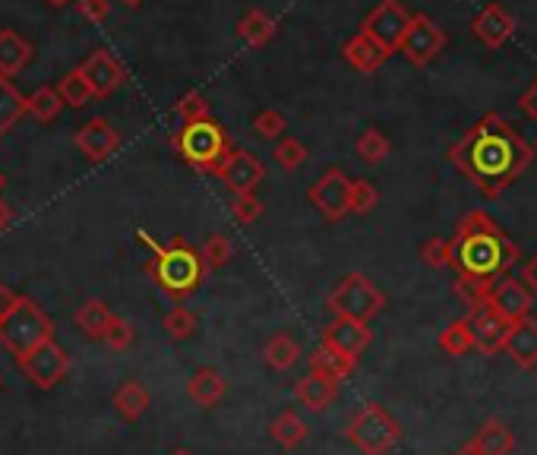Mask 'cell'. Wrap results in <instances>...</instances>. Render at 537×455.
Returning <instances> with one entry per match:
<instances>
[{
    "instance_id": "obj_10",
    "label": "cell",
    "mask_w": 537,
    "mask_h": 455,
    "mask_svg": "<svg viewBox=\"0 0 537 455\" xmlns=\"http://www.w3.org/2000/svg\"><path fill=\"white\" fill-rule=\"evenodd\" d=\"M399 51H402V57H405L411 67H427V64H433L436 57L446 51V32L436 26L430 16L414 13L411 29H408V35H405V42H402Z\"/></svg>"
},
{
    "instance_id": "obj_1",
    "label": "cell",
    "mask_w": 537,
    "mask_h": 455,
    "mask_svg": "<svg viewBox=\"0 0 537 455\" xmlns=\"http://www.w3.org/2000/svg\"><path fill=\"white\" fill-rule=\"evenodd\" d=\"M534 146H528L503 114H484L459 143L449 146V162L459 168L484 196H500L531 168Z\"/></svg>"
},
{
    "instance_id": "obj_30",
    "label": "cell",
    "mask_w": 537,
    "mask_h": 455,
    "mask_svg": "<svg viewBox=\"0 0 537 455\" xmlns=\"http://www.w3.org/2000/svg\"><path fill=\"white\" fill-rule=\"evenodd\" d=\"M76 326L83 329V335H89V339H105V332L114 320V313L108 310L105 301H98V298H89L83 307L76 310Z\"/></svg>"
},
{
    "instance_id": "obj_31",
    "label": "cell",
    "mask_w": 537,
    "mask_h": 455,
    "mask_svg": "<svg viewBox=\"0 0 537 455\" xmlns=\"http://www.w3.org/2000/svg\"><path fill=\"white\" fill-rule=\"evenodd\" d=\"M436 345H440V351L449 354V358H462V354H468V351L474 348V332H471L468 316H465V320L449 323V326L440 332Z\"/></svg>"
},
{
    "instance_id": "obj_15",
    "label": "cell",
    "mask_w": 537,
    "mask_h": 455,
    "mask_svg": "<svg viewBox=\"0 0 537 455\" xmlns=\"http://www.w3.org/2000/svg\"><path fill=\"white\" fill-rule=\"evenodd\" d=\"M73 140L92 165L108 162V158L121 149V133H117V127H111L105 117H92V121H86L76 130Z\"/></svg>"
},
{
    "instance_id": "obj_52",
    "label": "cell",
    "mask_w": 537,
    "mask_h": 455,
    "mask_svg": "<svg viewBox=\"0 0 537 455\" xmlns=\"http://www.w3.org/2000/svg\"><path fill=\"white\" fill-rule=\"evenodd\" d=\"M121 4H124V7H139L143 0H121Z\"/></svg>"
},
{
    "instance_id": "obj_43",
    "label": "cell",
    "mask_w": 537,
    "mask_h": 455,
    "mask_svg": "<svg viewBox=\"0 0 537 455\" xmlns=\"http://www.w3.org/2000/svg\"><path fill=\"white\" fill-rule=\"evenodd\" d=\"M421 260L433 269H452V241H446V237H430L421 247Z\"/></svg>"
},
{
    "instance_id": "obj_56",
    "label": "cell",
    "mask_w": 537,
    "mask_h": 455,
    "mask_svg": "<svg viewBox=\"0 0 537 455\" xmlns=\"http://www.w3.org/2000/svg\"><path fill=\"white\" fill-rule=\"evenodd\" d=\"M534 152H537V140H534Z\"/></svg>"
},
{
    "instance_id": "obj_5",
    "label": "cell",
    "mask_w": 537,
    "mask_h": 455,
    "mask_svg": "<svg viewBox=\"0 0 537 455\" xmlns=\"http://www.w3.org/2000/svg\"><path fill=\"white\" fill-rule=\"evenodd\" d=\"M171 146L177 149V155H181L190 168L209 171V174H215V168L222 165V158L231 152V140H228L225 127L218 121H212V117L184 124L171 136Z\"/></svg>"
},
{
    "instance_id": "obj_39",
    "label": "cell",
    "mask_w": 537,
    "mask_h": 455,
    "mask_svg": "<svg viewBox=\"0 0 537 455\" xmlns=\"http://www.w3.org/2000/svg\"><path fill=\"white\" fill-rule=\"evenodd\" d=\"M174 114L181 117L184 124H193V121H206V117H212L209 114V102H206V95L203 92H187V95H181V102L174 105Z\"/></svg>"
},
{
    "instance_id": "obj_8",
    "label": "cell",
    "mask_w": 537,
    "mask_h": 455,
    "mask_svg": "<svg viewBox=\"0 0 537 455\" xmlns=\"http://www.w3.org/2000/svg\"><path fill=\"white\" fill-rule=\"evenodd\" d=\"M411 19H414V13H408L399 0H383V4H376L367 13L361 32L370 38V42L380 45L386 54H392V51L402 48L405 35L411 29Z\"/></svg>"
},
{
    "instance_id": "obj_37",
    "label": "cell",
    "mask_w": 537,
    "mask_h": 455,
    "mask_svg": "<svg viewBox=\"0 0 537 455\" xmlns=\"http://www.w3.org/2000/svg\"><path fill=\"white\" fill-rule=\"evenodd\" d=\"M272 158L282 171H297L307 162V146L301 140H294V136H282V140L272 146Z\"/></svg>"
},
{
    "instance_id": "obj_16",
    "label": "cell",
    "mask_w": 537,
    "mask_h": 455,
    "mask_svg": "<svg viewBox=\"0 0 537 455\" xmlns=\"http://www.w3.org/2000/svg\"><path fill=\"white\" fill-rule=\"evenodd\" d=\"M79 70H83V76L89 79V86L95 92V98H105L111 95L114 89H121L124 86V79H127V70L124 64L117 61V57L111 51H92L83 64H79Z\"/></svg>"
},
{
    "instance_id": "obj_29",
    "label": "cell",
    "mask_w": 537,
    "mask_h": 455,
    "mask_svg": "<svg viewBox=\"0 0 537 455\" xmlns=\"http://www.w3.org/2000/svg\"><path fill=\"white\" fill-rule=\"evenodd\" d=\"M269 437L282 446V449H297L307 437H310V427L297 411H282L278 418L269 424Z\"/></svg>"
},
{
    "instance_id": "obj_46",
    "label": "cell",
    "mask_w": 537,
    "mask_h": 455,
    "mask_svg": "<svg viewBox=\"0 0 537 455\" xmlns=\"http://www.w3.org/2000/svg\"><path fill=\"white\" fill-rule=\"evenodd\" d=\"M519 108H522V114L528 117V121L537 124V79L519 95Z\"/></svg>"
},
{
    "instance_id": "obj_25",
    "label": "cell",
    "mask_w": 537,
    "mask_h": 455,
    "mask_svg": "<svg viewBox=\"0 0 537 455\" xmlns=\"http://www.w3.org/2000/svg\"><path fill=\"white\" fill-rule=\"evenodd\" d=\"M263 358L275 373H285V370L297 367V361L304 358V348L291 332H275L263 348Z\"/></svg>"
},
{
    "instance_id": "obj_27",
    "label": "cell",
    "mask_w": 537,
    "mask_h": 455,
    "mask_svg": "<svg viewBox=\"0 0 537 455\" xmlns=\"http://www.w3.org/2000/svg\"><path fill=\"white\" fill-rule=\"evenodd\" d=\"M278 32V23L266 10H247L244 19L237 23V38L250 48H266Z\"/></svg>"
},
{
    "instance_id": "obj_36",
    "label": "cell",
    "mask_w": 537,
    "mask_h": 455,
    "mask_svg": "<svg viewBox=\"0 0 537 455\" xmlns=\"http://www.w3.org/2000/svg\"><path fill=\"white\" fill-rule=\"evenodd\" d=\"M357 155L364 158L367 165H380L383 158L389 155V140H386V133L383 130H376V127H367L361 136H357V143H354Z\"/></svg>"
},
{
    "instance_id": "obj_50",
    "label": "cell",
    "mask_w": 537,
    "mask_h": 455,
    "mask_svg": "<svg viewBox=\"0 0 537 455\" xmlns=\"http://www.w3.org/2000/svg\"><path fill=\"white\" fill-rule=\"evenodd\" d=\"M455 455H484V452H481V449H477V446L468 440L465 446H459V449H455Z\"/></svg>"
},
{
    "instance_id": "obj_13",
    "label": "cell",
    "mask_w": 537,
    "mask_h": 455,
    "mask_svg": "<svg viewBox=\"0 0 537 455\" xmlns=\"http://www.w3.org/2000/svg\"><path fill=\"white\" fill-rule=\"evenodd\" d=\"M370 342H373V332H370L367 323L348 320V316H332V323L323 329V342L320 345L332 348L335 354H342V358L357 364V358H361V354L370 348Z\"/></svg>"
},
{
    "instance_id": "obj_53",
    "label": "cell",
    "mask_w": 537,
    "mask_h": 455,
    "mask_svg": "<svg viewBox=\"0 0 537 455\" xmlns=\"http://www.w3.org/2000/svg\"><path fill=\"white\" fill-rule=\"evenodd\" d=\"M51 7H64V4H70V0H48Z\"/></svg>"
},
{
    "instance_id": "obj_33",
    "label": "cell",
    "mask_w": 537,
    "mask_h": 455,
    "mask_svg": "<svg viewBox=\"0 0 537 455\" xmlns=\"http://www.w3.org/2000/svg\"><path fill=\"white\" fill-rule=\"evenodd\" d=\"M165 332H168V339L171 342H187L196 335V329H200V320H196V313L184 304H177L165 313V320H162Z\"/></svg>"
},
{
    "instance_id": "obj_17",
    "label": "cell",
    "mask_w": 537,
    "mask_h": 455,
    "mask_svg": "<svg viewBox=\"0 0 537 455\" xmlns=\"http://www.w3.org/2000/svg\"><path fill=\"white\" fill-rule=\"evenodd\" d=\"M487 304L496 313H503L509 323H519V320H525V316H531L534 294L525 288L522 279H509V275H506V279H500V282L493 285Z\"/></svg>"
},
{
    "instance_id": "obj_42",
    "label": "cell",
    "mask_w": 537,
    "mask_h": 455,
    "mask_svg": "<svg viewBox=\"0 0 537 455\" xmlns=\"http://www.w3.org/2000/svg\"><path fill=\"white\" fill-rule=\"evenodd\" d=\"M253 127H256V133L263 136V140L278 143V140H282L285 127H288V121H285V114H282V111L266 108V111H260V114L253 117Z\"/></svg>"
},
{
    "instance_id": "obj_48",
    "label": "cell",
    "mask_w": 537,
    "mask_h": 455,
    "mask_svg": "<svg viewBox=\"0 0 537 455\" xmlns=\"http://www.w3.org/2000/svg\"><path fill=\"white\" fill-rule=\"evenodd\" d=\"M16 301H19V294L10 285H0V320L16 307Z\"/></svg>"
},
{
    "instance_id": "obj_24",
    "label": "cell",
    "mask_w": 537,
    "mask_h": 455,
    "mask_svg": "<svg viewBox=\"0 0 537 455\" xmlns=\"http://www.w3.org/2000/svg\"><path fill=\"white\" fill-rule=\"evenodd\" d=\"M23 114H29V95L19 92L13 79L0 73V140L19 124Z\"/></svg>"
},
{
    "instance_id": "obj_45",
    "label": "cell",
    "mask_w": 537,
    "mask_h": 455,
    "mask_svg": "<svg viewBox=\"0 0 537 455\" xmlns=\"http://www.w3.org/2000/svg\"><path fill=\"white\" fill-rule=\"evenodd\" d=\"M76 10L83 19H89V23H105L108 13H111V4L108 0H76Z\"/></svg>"
},
{
    "instance_id": "obj_22",
    "label": "cell",
    "mask_w": 537,
    "mask_h": 455,
    "mask_svg": "<svg viewBox=\"0 0 537 455\" xmlns=\"http://www.w3.org/2000/svg\"><path fill=\"white\" fill-rule=\"evenodd\" d=\"M342 54H345V61H348L357 73H373V70H380V67L386 64V57H389L380 45L370 42V38H367L364 32H357L354 38H348L345 48H342Z\"/></svg>"
},
{
    "instance_id": "obj_51",
    "label": "cell",
    "mask_w": 537,
    "mask_h": 455,
    "mask_svg": "<svg viewBox=\"0 0 537 455\" xmlns=\"http://www.w3.org/2000/svg\"><path fill=\"white\" fill-rule=\"evenodd\" d=\"M168 455H193V452H190V449H184V446H181V449H171V452H168Z\"/></svg>"
},
{
    "instance_id": "obj_3",
    "label": "cell",
    "mask_w": 537,
    "mask_h": 455,
    "mask_svg": "<svg viewBox=\"0 0 537 455\" xmlns=\"http://www.w3.org/2000/svg\"><path fill=\"white\" fill-rule=\"evenodd\" d=\"M136 237L152 250V260L146 263V275H152V282L162 288L168 298L184 301L203 285L209 266L203 260V253L196 247H190L184 237H174L168 247L158 244L155 237L143 228L136 231Z\"/></svg>"
},
{
    "instance_id": "obj_23",
    "label": "cell",
    "mask_w": 537,
    "mask_h": 455,
    "mask_svg": "<svg viewBox=\"0 0 537 455\" xmlns=\"http://www.w3.org/2000/svg\"><path fill=\"white\" fill-rule=\"evenodd\" d=\"M111 405H114V411L121 414L127 424H133V421H139L149 411L152 399H149V389L139 383V380H124L121 386H117Z\"/></svg>"
},
{
    "instance_id": "obj_38",
    "label": "cell",
    "mask_w": 537,
    "mask_h": 455,
    "mask_svg": "<svg viewBox=\"0 0 537 455\" xmlns=\"http://www.w3.org/2000/svg\"><path fill=\"white\" fill-rule=\"evenodd\" d=\"M266 206L260 203V196L256 193H234L231 196V215L237 225H253L256 219H263Z\"/></svg>"
},
{
    "instance_id": "obj_2",
    "label": "cell",
    "mask_w": 537,
    "mask_h": 455,
    "mask_svg": "<svg viewBox=\"0 0 537 455\" xmlns=\"http://www.w3.org/2000/svg\"><path fill=\"white\" fill-rule=\"evenodd\" d=\"M519 244L484 209H471L452 234V269L459 282L496 285L519 263Z\"/></svg>"
},
{
    "instance_id": "obj_6",
    "label": "cell",
    "mask_w": 537,
    "mask_h": 455,
    "mask_svg": "<svg viewBox=\"0 0 537 455\" xmlns=\"http://www.w3.org/2000/svg\"><path fill=\"white\" fill-rule=\"evenodd\" d=\"M345 437L361 455H389L402 440V424L380 402H367L361 411H354Z\"/></svg>"
},
{
    "instance_id": "obj_40",
    "label": "cell",
    "mask_w": 537,
    "mask_h": 455,
    "mask_svg": "<svg viewBox=\"0 0 537 455\" xmlns=\"http://www.w3.org/2000/svg\"><path fill=\"white\" fill-rule=\"evenodd\" d=\"M200 253H203V260H206L209 269H222L225 263H231L234 247H231V241L225 234H209L206 244L200 247Z\"/></svg>"
},
{
    "instance_id": "obj_12",
    "label": "cell",
    "mask_w": 537,
    "mask_h": 455,
    "mask_svg": "<svg viewBox=\"0 0 537 455\" xmlns=\"http://www.w3.org/2000/svg\"><path fill=\"white\" fill-rule=\"evenodd\" d=\"M215 177L231 193H256V187H260L266 177V165L247 149H231L222 158V165L215 168Z\"/></svg>"
},
{
    "instance_id": "obj_14",
    "label": "cell",
    "mask_w": 537,
    "mask_h": 455,
    "mask_svg": "<svg viewBox=\"0 0 537 455\" xmlns=\"http://www.w3.org/2000/svg\"><path fill=\"white\" fill-rule=\"evenodd\" d=\"M468 323H471V332H474V348L481 354H487V358H493V354H500L506 348L512 323L503 313H496L490 304L468 310Z\"/></svg>"
},
{
    "instance_id": "obj_19",
    "label": "cell",
    "mask_w": 537,
    "mask_h": 455,
    "mask_svg": "<svg viewBox=\"0 0 537 455\" xmlns=\"http://www.w3.org/2000/svg\"><path fill=\"white\" fill-rule=\"evenodd\" d=\"M338 386H342V383L326 377V373L310 370L304 380L294 383V399H297V405H304L310 414H323L338 399Z\"/></svg>"
},
{
    "instance_id": "obj_11",
    "label": "cell",
    "mask_w": 537,
    "mask_h": 455,
    "mask_svg": "<svg viewBox=\"0 0 537 455\" xmlns=\"http://www.w3.org/2000/svg\"><path fill=\"white\" fill-rule=\"evenodd\" d=\"M310 203L326 222H342L345 215H351V177L342 168H329L310 187Z\"/></svg>"
},
{
    "instance_id": "obj_26",
    "label": "cell",
    "mask_w": 537,
    "mask_h": 455,
    "mask_svg": "<svg viewBox=\"0 0 537 455\" xmlns=\"http://www.w3.org/2000/svg\"><path fill=\"white\" fill-rule=\"evenodd\" d=\"M471 443L481 449L484 455H512V449H515L512 430H509L500 418H487L481 427H477V433L471 437Z\"/></svg>"
},
{
    "instance_id": "obj_41",
    "label": "cell",
    "mask_w": 537,
    "mask_h": 455,
    "mask_svg": "<svg viewBox=\"0 0 537 455\" xmlns=\"http://www.w3.org/2000/svg\"><path fill=\"white\" fill-rule=\"evenodd\" d=\"M380 203V190H376L370 181H351V215H370Z\"/></svg>"
},
{
    "instance_id": "obj_44",
    "label": "cell",
    "mask_w": 537,
    "mask_h": 455,
    "mask_svg": "<svg viewBox=\"0 0 537 455\" xmlns=\"http://www.w3.org/2000/svg\"><path fill=\"white\" fill-rule=\"evenodd\" d=\"M133 339H136V332H133V326L124 320V316H114L111 320V326H108V332H105V345L111 348V351H127L130 345H133Z\"/></svg>"
},
{
    "instance_id": "obj_28",
    "label": "cell",
    "mask_w": 537,
    "mask_h": 455,
    "mask_svg": "<svg viewBox=\"0 0 537 455\" xmlns=\"http://www.w3.org/2000/svg\"><path fill=\"white\" fill-rule=\"evenodd\" d=\"M32 61V45L13 29H0V73L16 76Z\"/></svg>"
},
{
    "instance_id": "obj_49",
    "label": "cell",
    "mask_w": 537,
    "mask_h": 455,
    "mask_svg": "<svg viewBox=\"0 0 537 455\" xmlns=\"http://www.w3.org/2000/svg\"><path fill=\"white\" fill-rule=\"evenodd\" d=\"M10 222H13V212H10V206L0 203V231H7V228H10Z\"/></svg>"
},
{
    "instance_id": "obj_4",
    "label": "cell",
    "mask_w": 537,
    "mask_h": 455,
    "mask_svg": "<svg viewBox=\"0 0 537 455\" xmlns=\"http://www.w3.org/2000/svg\"><path fill=\"white\" fill-rule=\"evenodd\" d=\"M51 339H54V320L38 301L19 294L16 307L0 320V345H4L13 358H23V354L35 351L38 345H45Z\"/></svg>"
},
{
    "instance_id": "obj_47",
    "label": "cell",
    "mask_w": 537,
    "mask_h": 455,
    "mask_svg": "<svg viewBox=\"0 0 537 455\" xmlns=\"http://www.w3.org/2000/svg\"><path fill=\"white\" fill-rule=\"evenodd\" d=\"M519 279L525 282V288H528V291L534 294V298H537V253L531 256V260H525V263H522Z\"/></svg>"
},
{
    "instance_id": "obj_9",
    "label": "cell",
    "mask_w": 537,
    "mask_h": 455,
    "mask_svg": "<svg viewBox=\"0 0 537 455\" xmlns=\"http://www.w3.org/2000/svg\"><path fill=\"white\" fill-rule=\"evenodd\" d=\"M16 364L38 389L48 392L70 373V354L51 339L45 345H38L35 351L23 354V358H16Z\"/></svg>"
},
{
    "instance_id": "obj_54",
    "label": "cell",
    "mask_w": 537,
    "mask_h": 455,
    "mask_svg": "<svg viewBox=\"0 0 537 455\" xmlns=\"http://www.w3.org/2000/svg\"><path fill=\"white\" fill-rule=\"evenodd\" d=\"M0 389H4V373H0Z\"/></svg>"
},
{
    "instance_id": "obj_55",
    "label": "cell",
    "mask_w": 537,
    "mask_h": 455,
    "mask_svg": "<svg viewBox=\"0 0 537 455\" xmlns=\"http://www.w3.org/2000/svg\"><path fill=\"white\" fill-rule=\"evenodd\" d=\"M0 190H4V174H0Z\"/></svg>"
},
{
    "instance_id": "obj_20",
    "label": "cell",
    "mask_w": 537,
    "mask_h": 455,
    "mask_svg": "<svg viewBox=\"0 0 537 455\" xmlns=\"http://www.w3.org/2000/svg\"><path fill=\"white\" fill-rule=\"evenodd\" d=\"M509 354V361L519 370H534L537 367V320L525 316V320L512 323L509 342L503 348Z\"/></svg>"
},
{
    "instance_id": "obj_21",
    "label": "cell",
    "mask_w": 537,
    "mask_h": 455,
    "mask_svg": "<svg viewBox=\"0 0 537 455\" xmlns=\"http://www.w3.org/2000/svg\"><path fill=\"white\" fill-rule=\"evenodd\" d=\"M225 392H228V380H225L215 367H200V370H196L193 377L187 380L190 402L200 405V408H215L218 402L225 399Z\"/></svg>"
},
{
    "instance_id": "obj_32",
    "label": "cell",
    "mask_w": 537,
    "mask_h": 455,
    "mask_svg": "<svg viewBox=\"0 0 537 455\" xmlns=\"http://www.w3.org/2000/svg\"><path fill=\"white\" fill-rule=\"evenodd\" d=\"M54 89H57V95L64 98V105H70V108H86L95 98L89 79L83 76V70H79V67H73L67 76H61V83H57Z\"/></svg>"
},
{
    "instance_id": "obj_18",
    "label": "cell",
    "mask_w": 537,
    "mask_h": 455,
    "mask_svg": "<svg viewBox=\"0 0 537 455\" xmlns=\"http://www.w3.org/2000/svg\"><path fill=\"white\" fill-rule=\"evenodd\" d=\"M471 32L474 38L481 42L484 48L496 51V48H503L512 32H515V19L512 13H506L500 4H487L484 10H477V16L471 19Z\"/></svg>"
},
{
    "instance_id": "obj_7",
    "label": "cell",
    "mask_w": 537,
    "mask_h": 455,
    "mask_svg": "<svg viewBox=\"0 0 537 455\" xmlns=\"http://www.w3.org/2000/svg\"><path fill=\"white\" fill-rule=\"evenodd\" d=\"M329 310L335 316H348V320L370 323L373 316H380L386 307V294L376 288L364 272H351L338 282L329 294Z\"/></svg>"
},
{
    "instance_id": "obj_35",
    "label": "cell",
    "mask_w": 537,
    "mask_h": 455,
    "mask_svg": "<svg viewBox=\"0 0 537 455\" xmlns=\"http://www.w3.org/2000/svg\"><path fill=\"white\" fill-rule=\"evenodd\" d=\"M61 108H64V98L57 95V89H51V86H42L29 95V114L42 124H51L54 117L61 114Z\"/></svg>"
},
{
    "instance_id": "obj_34",
    "label": "cell",
    "mask_w": 537,
    "mask_h": 455,
    "mask_svg": "<svg viewBox=\"0 0 537 455\" xmlns=\"http://www.w3.org/2000/svg\"><path fill=\"white\" fill-rule=\"evenodd\" d=\"M310 370L326 373V377H332V380L342 383L348 373L354 370V361H348V358H342V354H335L332 348L320 345V348L310 354Z\"/></svg>"
}]
</instances>
